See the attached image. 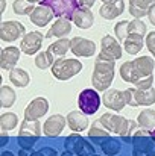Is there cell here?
<instances>
[{"label":"cell","mask_w":155,"mask_h":156,"mask_svg":"<svg viewBox=\"0 0 155 156\" xmlns=\"http://www.w3.org/2000/svg\"><path fill=\"white\" fill-rule=\"evenodd\" d=\"M99 124H101V121H96V123L93 124V127L88 130V136H90V138L96 140V138H108V136H109V130H106L105 126L101 127Z\"/></svg>","instance_id":"cell-34"},{"label":"cell","mask_w":155,"mask_h":156,"mask_svg":"<svg viewBox=\"0 0 155 156\" xmlns=\"http://www.w3.org/2000/svg\"><path fill=\"white\" fill-rule=\"evenodd\" d=\"M0 102H2V108H11L14 102H15V93L12 88L3 85L0 90Z\"/></svg>","instance_id":"cell-31"},{"label":"cell","mask_w":155,"mask_h":156,"mask_svg":"<svg viewBox=\"0 0 155 156\" xmlns=\"http://www.w3.org/2000/svg\"><path fill=\"white\" fill-rule=\"evenodd\" d=\"M123 49L129 55H137L143 49V37L138 35H128V38L123 41Z\"/></svg>","instance_id":"cell-24"},{"label":"cell","mask_w":155,"mask_h":156,"mask_svg":"<svg viewBox=\"0 0 155 156\" xmlns=\"http://www.w3.org/2000/svg\"><path fill=\"white\" fill-rule=\"evenodd\" d=\"M78 105L84 114L93 115L98 112V109L101 106V97L94 90H84V91H81V94L78 97Z\"/></svg>","instance_id":"cell-4"},{"label":"cell","mask_w":155,"mask_h":156,"mask_svg":"<svg viewBox=\"0 0 155 156\" xmlns=\"http://www.w3.org/2000/svg\"><path fill=\"white\" fill-rule=\"evenodd\" d=\"M67 124L73 132H82L88 127V118L87 114L82 111H72L67 115Z\"/></svg>","instance_id":"cell-19"},{"label":"cell","mask_w":155,"mask_h":156,"mask_svg":"<svg viewBox=\"0 0 155 156\" xmlns=\"http://www.w3.org/2000/svg\"><path fill=\"white\" fill-rule=\"evenodd\" d=\"M35 8L37 6L29 0H15L12 5V9L17 15H31Z\"/></svg>","instance_id":"cell-28"},{"label":"cell","mask_w":155,"mask_h":156,"mask_svg":"<svg viewBox=\"0 0 155 156\" xmlns=\"http://www.w3.org/2000/svg\"><path fill=\"white\" fill-rule=\"evenodd\" d=\"M72 32V23L68 18H62L59 17L49 29V32L46 34V38H64L65 35H68Z\"/></svg>","instance_id":"cell-20"},{"label":"cell","mask_w":155,"mask_h":156,"mask_svg":"<svg viewBox=\"0 0 155 156\" xmlns=\"http://www.w3.org/2000/svg\"><path fill=\"white\" fill-rule=\"evenodd\" d=\"M18 138H20L18 140V144L21 147H26V149L32 147L35 144V141H37V138H31V136H18Z\"/></svg>","instance_id":"cell-39"},{"label":"cell","mask_w":155,"mask_h":156,"mask_svg":"<svg viewBox=\"0 0 155 156\" xmlns=\"http://www.w3.org/2000/svg\"><path fill=\"white\" fill-rule=\"evenodd\" d=\"M72 20L73 23L79 27V29H90L94 23V17H93V12L87 8H78L73 15H72Z\"/></svg>","instance_id":"cell-18"},{"label":"cell","mask_w":155,"mask_h":156,"mask_svg":"<svg viewBox=\"0 0 155 156\" xmlns=\"http://www.w3.org/2000/svg\"><path fill=\"white\" fill-rule=\"evenodd\" d=\"M72 52L76 56H82V58H91L96 53V44L87 38H81V37H75L72 40Z\"/></svg>","instance_id":"cell-12"},{"label":"cell","mask_w":155,"mask_h":156,"mask_svg":"<svg viewBox=\"0 0 155 156\" xmlns=\"http://www.w3.org/2000/svg\"><path fill=\"white\" fill-rule=\"evenodd\" d=\"M23 35H26V27L20 21H3L0 26V38L5 43H12Z\"/></svg>","instance_id":"cell-5"},{"label":"cell","mask_w":155,"mask_h":156,"mask_svg":"<svg viewBox=\"0 0 155 156\" xmlns=\"http://www.w3.org/2000/svg\"><path fill=\"white\" fill-rule=\"evenodd\" d=\"M76 2H78V6H79V8H87V9H90V8L94 5L96 0H76Z\"/></svg>","instance_id":"cell-40"},{"label":"cell","mask_w":155,"mask_h":156,"mask_svg":"<svg viewBox=\"0 0 155 156\" xmlns=\"http://www.w3.org/2000/svg\"><path fill=\"white\" fill-rule=\"evenodd\" d=\"M49 111V102L44 97H37L24 109V118L28 120H40Z\"/></svg>","instance_id":"cell-8"},{"label":"cell","mask_w":155,"mask_h":156,"mask_svg":"<svg viewBox=\"0 0 155 156\" xmlns=\"http://www.w3.org/2000/svg\"><path fill=\"white\" fill-rule=\"evenodd\" d=\"M55 61H56V59H55V56H53L49 50L38 53V55L35 56V65H37L40 70H46V68L52 67Z\"/></svg>","instance_id":"cell-30"},{"label":"cell","mask_w":155,"mask_h":156,"mask_svg":"<svg viewBox=\"0 0 155 156\" xmlns=\"http://www.w3.org/2000/svg\"><path fill=\"white\" fill-rule=\"evenodd\" d=\"M82 64L78 59H65V58H59L53 62L52 65V74L58 79V80H68L73 76H76L78 73H81L82 70Z\"/></svg>","instance_id":"cell-2"},{"label":"cell","mask_w":155,"mask_h":156,"mask_svg":"<svg viewBox=\"0 0 155 156\" xmlns=\"http://www.w3.org/2000/svg\"><path fill=\"white\" fill-rule=\"evenodd\" d=\"M20 50L18 47L9 46L6 49H3L0 53V67L2 70H12L15 68L18 59H20Z\"/></svg>","instance_id":"cell-15"},{"label":"cell","mask_w":155,"mask_h":156,"mask_svg":"<svg viewBox=\"0 0 155 156\" xmlns=\"http://www.w3.org/2000/svg\"><path fill=\"white\" fill-rule=\"evenodd\" d=\"M29 2H32V3H37V2H43V0H29Z\"/></svg>","instance_id":"cell-43"},{"label":"cell","mask_w":155,"mask_h":156,"mask_svg":"<svg viewBox=\"0 0 155 156\" xmlns=\"http://www.w3.org/2000/svg\"><path fill=\"white\" fill-rule=\"evenodd\" d=\"M43 38L44 35L38 30H34V32H29L23 37L21 40V44H20V49L24 55H35V53L40 50L41 47V43H43Z\"/></svg>","instance_id":"cell-7"},{"label":"cell","mask_w":155,"mask_h":156,"mask_svg":"<svg viewBox=\"0 0 155 156\" xmlns=\"http://www.w3.org/2000/svg\"><path fill=\"white\" fill-rule=\"evenodd\" d=\"M102 102L111 111H122L126 105L125 93L117 90H106L102 96Z\"/></svg>","instance_id":"cell-11"},{"label":"cell","mask_w":155,"mask_h":156,"mask_svg":"<svg viewBox=\"0 0 155 156\" xmlns=\"http://www.w3.org/2000/svg\"><path fill=\"white\" fill-rule=\"evenodd\" d=\"M41 5L50 6L52 11L55 12V15L62 17V18H68V20H72L73 12L78 9L76 0H43Z\"/></svg>","instance_id":"cell-6"},{"label":"cell","mask_w":155,"mask_h":156,"mask_svg":"<svg viewBox=\"0 0 155 156\" xmlns=\"http://www.w3.org/2000/svg\"><path fill=\"white\" fill-rule=\"evenodd\" d=\"M17 123H18V118L14 112H5L0 115V127H2V132H6V130H12L14 127H17Z\"/></svg>","instance_id":"cell-29"},{"label":"cell","mask_w":155,"mask_h":156,"mask_svg":"<svg viewBox=\"0 0 155 156\" xmlns=\"http://www.w3.org/2000/svg\"><path fill=\"white\" fill-rule=\"evenodd\" d=\"M125 11V2L123 0H111L103 3L99 9V14L105 20H114Z\"/></svg>","instance_id":"cell-17"},{"label":"cell","mask_w":155,"mask_h":156,"mask_svg":"<svg viewBox=\"0 0 155 156\" xmlns=\"http://www.w3.org/2000/svg\"><path fill=\"white\" fill-rule=\"evenodd\" d=\"M146 46L149 49V52L152 53V56L155 58V32H149L146 37Z\"/></svg>","instance_id":"cell-38"},{"label":"cell","mask_w":155,"mask_h":156,"mask_svg":"<svg viewBox=\"0 0 155 156\" xmlns=\"http://www.w3.org/2000/svg\"><path fill=\"white\" fill-rule=\"evenodd\" d=\"M101 123L105 126L106 130H109L113 133H117V135H122L125 127H126L128 118H125L122 115H114V114L106 112L101 117Z\"/></svg>","instance_id":"cell-9"},{"label":"cell","mask_w":155,"mask_h":156,"mask_svg":"<svg viewBox=\"0 0 155 156\" xmlns=\"http://www.w3.org/2000/svg\"><path fill=\"white\" fill-rule=\"evenodd\" d=\"M0 3H2L0 11H2V12H5V9H6V0H0Z\"/></svg>","instance_id":"cell-42"},{"label":"cell","mask_w":155,"mask_h":156,"mask_svg":"<svg viewBox=\"0 0 155 156\" xmlns=\"http://www.w3.org/2000/svg\"><path fill=\"white\" fill-rule=\"evenodd\" d=\"M146 24L140 20V18H134L132 21H129V35H138V37H145L146 35Z\"/></svg>","instance_id":"cell-32"},{"label":"cell","mask_w":155,"mask_h":156,"mask_svg":"<svg viewBox=\"0 0 155 156\" xmlns=\"http://www.w3.org/2000/svg\"><path fill=\"white\" fill-rule=\"evenodd\" d=\"M102 147H103V152L106 155H116L119 152V149H120V146L117 144V141H113L111 138H108V141L103 144Z\"/></svg>","instance_id":"cell-35"},{"label":"cell","mask_w":155,"mask_h":156,"mask_svg":"<svg viewBox=\"0 0 155 156\" xmlns=\"http://www.w3.org/2000/svg\"><path fill=\"white\" fill-rule=\"evenodd\" d=\"M148 18H149V21L155 26V3L151 6V9H149V12H148Z\"/></svg>","instance_id":"cell-41"},{"label":"cell","mask_w":155,"mask_h":156,"mask_svg":"<svg viewBox=\"0 0 155 156\" xmlns=\"http://www.w3.org/2000/svg\"><path fill=\"white\" fill-rule=\"evenodd\" d=\"M68 49H72V40L68 41L67 38H61V40H58L56 43H52L50 46H49V52L56 58H64V55L68 52Z\"/></svg>","instance_id":"cell-25"},{"label":"cell","mask_w":155,"mask_h":156,"mask_svg":"<svg viewBox=\"0 0 155 156\" xmlns=\"http://www.w3.org/2000/svg\"><path fill=\"white\" fill-rule=\"evenodd\" d=\"M154 135H155V132H154Z\"/></svg>","instance_id":"cell-45"},{"label":"cell","mask_w":155,"mask_h":156,"mask_svg":"<svg viewBox=\"0 0 155 156\" xmlns=\"http://www.w3.org/2000/svg\"><path fill=\"white\" fill-rule=\"evenodd\" d=\"M154 3L155 0H129V14L134 18H143Z\"/></svg>","instance_id":"cell-22"},{"label":"cell","mask_w":155,"mask_h":156,"mask_svg":"<svg viewBox=\"0 0 155 156\" xmlns=\"http://www.w3.org/2000/svg\"><path fill=\"white\" fill-rule=\"evenodd\" d=\"M41 124L38 120H28L24 118L20 124V132L18 136H31V138H38L41 135Z\"/></svg>","instance_id":"cell-21"},{"label":"cell","mask_w":155,"mask_h":156,"mask_svg":"<svg viewBox=\"0 0 155 156\" xmlns=\"http://www.w3.org/2000/svg\"><path fill=\"white\" fill-rule=\"evenodd\" d=\"M132 64H134V70H135L138 79L152 76L154 68H155L154 58H151V56H140V58H135L132 61Z\"/></svg>","instance_id":"cell-16"},{"label":"cell","mask_w":155,"mask_h":156,"mask_svg":"<svg viewBox=\"0 0 155 156\" xmlns=\"http://www.w3.org/2000/svg\"><path fill=\"white\" fill-rule=\"evenodd\" d=\"M135 127H137V123L134 121V120H128V123H126V127H125V130H123V133L120 135L125 141H129V136L132 135V132L135 130Z\"/></svg>","instance_id":"cell-37"},{"label":"cell","mask_w":155,"mask_h":156,"mask_svg":"<svg viewBox=\"0 0 155 156\" xmlns=\"http://www.w3.org/2000/svg\"><path fill=\"white\" fill-rule=\"evenodd\" d=\"M125 93V99H126V105L131 106H149V105L155 103V90H137V88H128L123 91Z\"/></svg>","instance_id":"cell-3"},{"label":"cell","mask_w":155,"mask_h":156,"mask_svg":"<svg viewBox=\"0 0 155 156\" xmlns=\"http://www.w3.org/2000/svg\"><path fill=\"white\" fill-rule=\"evenodd\" d=\"M152 83H154V76H148V77L140 79V80L135 83V87H137V90L146 91V90H151V88H152Z\"/></svg>","instance_id":"cell-36"},{"label":"cell","mask_w":155,"mask_h":156,"mask_svg":"<svg viewBox=\"0 0 155 156\" xmlns=\"http://www.w3.org/2000/svg\"><path fill=\"white\" fill-rule=\"evenodd\" d=\"M103 3H106V2H111V0H102Z\"/></svg>","instance_id":"cell-44"},{"label":"cell","mask_w":155,"mask_h":156,"mask_svg":"<svg viewBox=\"0 0 155 156\" xmlns=\"http://www.w3.org/2000/svg\"><path fill=\"white\" fill-rule=\"evenodd\" d=\"M122 46L117 43L116 38H113L111 35H105L101 41V53H102L105 58L111 59V61H116V59H120L122 58Z\"/></svg>","instance_id":"cell-10"},{"label":"cell","mask_w":155,"mask_h":156,"mask_svg":"<svg viewBox=\"0 0 155 156\" xmlns=\"http://www.w3.org/2000/svg\"><path fill=\"white\" fill-rule=\"evenodd\" d=\"M55 17V12L52 11L50 6H46V5H38L34 12L29 15V20L38 26V27H44L46 24H49L52 21V18Z\"/></svg>","instance_id":"cell-13"},{"label":"cell","mask_w":155,"mask_h":156,"mask_svg":"<svg viewBox=\"0 0 155 156\" xmlns=\"http://www.w3.org/2000/svg\"><path fill=\"white\" fill-rule=\"evenodd\" d=\"M114 79V61L105 58L102 53L96 58L94 70L91 74V82L96 91H106Z\"/></svg>","instance_id":"cell-1"},{"label":"cell","mask_w":155,"mask_h":156,"mask_svg":"<svg viewBox=\"0 0 155 156\" xmlns=\"http://www.w3.org/2000/svg\"><path fill=\"white\" fill-rule=\"evenodd\" d=\"M137 121L140 124V127H143L145 130H152L155 127V111L152 109H145L138 114Z\"/></svg>","instance_id":"cell-26"},{"label":"cell","mask_w":155,"mask_h":156,"mask_svg":"<svg viewBox=\"0 0 155 156\" xmlns=\"http://www.w3.org/2000/svg\"><path fill=\"white\" fill-rule=\"evenodd\" d=\"M114 32H116V37L119 41H125L129 35V21H119L116 26H114Z\"/></svg>","instance_id":"cell-33"},{"label":"cell","mask_w":155,"mask_h":156,"mask_svg":"<svg viewBox=\"0 0 155 156\" xmlns=\"http://www.w3.org/2000/svg\"><path fill=\"white\" fill-rule=\"evenodd\" d=\"M65 123H67V118H64L59 114H55V115L49 117L44 121V126H43L44 135H47V136H58V135H61V132L65 127Z\"/></svg>","instance_id":"cell-14"},{"label":"cell","mask_w":155,"mask_h":156,"mask_svg":"<svg viewBox=\"0 0 155 156\" xmlns=\"http://www.w3.org/2000/svg\"><path fill=\"white\" fill-rule=\"evenodd\" d=\"M9 80H11L15 87L24 88V87L29 85L31 77H29V74H28L26 70H23V68H20V67H15V68H12L11 73H9Z\"/></svg>","instance_id":"cell-23"},{"label":"cell","mask_w":155,"mask_h":156,"mask_svg":"<svg viewBox=\"0 0 155 156\" xmlns=\"http://www.w3.org/2000/svg\"><path fill=\"white\" fill-rule=\"evenodd\" d=\"M120 76L125 82H129V83H137L140 79L134 70V64L132 61H128V62H123L122 67H120Z\"/></svg>","instance_id":"cell-27"}]
</instances>
